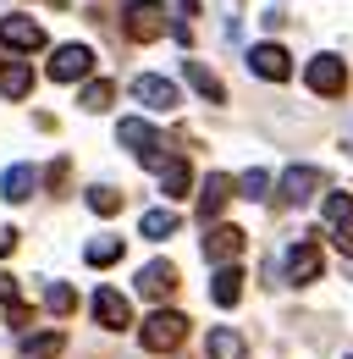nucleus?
<instances>
[{
	"mask_svg": "<svg viewBox=\"0 0 353 359\" xmlns=\"http://www.w3.org/2000/svg\"><path fill=\"white\" fill-rule=\"evenodd\" d=\"M249 72L265 78V83H282V78L293 72V67H287V50H282V45H254V50H249Z\"/></svg>",
	"mask_w": 353,
	"mask_h": 359,
	"instance_id": "obj_9",
	"label": "nucleus"
},
{
	"mask_svg": "<svg viewBox=\"0 0 353 359\" xmlns=\"http://www.w3.org/2000/svg\"><path fill=\"white\" fill-rule=\"evenodd\" d=\"M0 45L6 50H44V28L34 17H0Z\"/></svg>",
	"mask_w": 353,
	"mask_h": 359,
	"instance_id": "obj_8",
	"label": "nucleus"
},
{
	"mask_svg": "<svg viewBox=\"0 0 353 359\" xmlns=\"http://www.w3.org/2000/svg\"><path fill=\"white\" fill-rule=\"evenodd\" d=\"M28 89H34V72H28L22 61H11V67H0V94H6V100H22Z\"/></svg>",
	"mask_w": 353,
	"mask_h": 359,
	"instance_id": "obj_18",
	"label": "nucleus"
},
{
	"mask_svg": "<svg viewBox=\"0 0 353 359\" xmlns=\"http://www.w3.org/2000/svg\"><path fill=\"white\" fill-rule=\"evenodd\" d=\"M88 67H94V50L88 45H61L50 55V78H55V83H78Z\"/></svg>",
	"mask_w": 353,
	"mask_h": 359,
	"instance_id": "obj_6",
	"label": "nucleus"
},
{
	"mask_svg": "<svg viewBox=\"0 0 353 359\" xmlns=\"http://www.w3.org/2000/svg\"><path fill=\"white\" fill-rule=\"evenodd\" d=\"M138 337H144V348H149V354H172L176 343L188 337V315H176V310H155L149 320H144V332H138Z\"/></svg>",
	"mask_w": 353,
	"mask_h": 359,
	"instance_id": "obj_1",
	"label": "nucleus"
},
{
	"mask_svg": "<svg viewBox=\"0 0 353 359\" xmlns=\"http://www.w3.org/2000/svg\"><path fill=\"white\" fill-rule=\"evenodd\" d=\"M83 260L88 266H116V260H122V238H94L83 249Z\"/></svg>",
	"mask_w": 353,
	"mask_h": 359,
	"instance_id": "obj_21",
	"label": "nucleus"
},
{
	"mask_svg": "<svg viewBox=\"0 0 353 359\" xmlns=\"http://www.w3.org/2000/svg\"><path fill=\"white\" fill-rule=\"evenodd\" d=\"M314 188H320V172H314V166H287V172H282V199H287V205L314 199Z\"/></svg>",
	"mask_w": 353,
	"mask_h": 359,
	"instance_id": "obj_12",
	"label": "nucleus"
},
{
	"mask_svg": "<svg viewBox=\"0 0 353 359\" xmlns=\"http://www.w3.org/2000/svg\"><path fill=\"white\" fill-rule=\"evenodd\" d=\"M111 94H116L111 83H88V89H83V111H105V105H111Z\"/></svg>",
	"mask_w": 353,
	"mask_h": 359,
	"instance_id": "obj_27",
	"label": "nucleus"
},
{
	"mask_svg": "<svg viewBox=\"0 0 353 359\" xmlns=\"http://www.w3.org/2000/svg\"><path fill=\"white\" fill-rule=\"evenodd\" d=\"M287 282H293V287H304V282H314V276H320V271H326V255H320V243H314V238H298V243H293V249H287Z\"/></svg>",
	"mask_w": 353,
	"mask_h": 359,
	"instance_id": "obj_4",
	"label": "nucleus"
},
{
	"mask_svg": "<svg viewBox=\"0 0 353 359\" xmlns=\"http://www.w3.org/2000/svg\"><path fill=\"white\" fill-rule=\"evenodd\" d=\"M226 199H232V177H226V172H216V177H205V194H199V222H216Z\"/></svg>",
	"mask_w": 353,
	"mask_h": 359,
	"instance_id": "obj_14",
	"label": "nucleus"
},
{
	"mask_svg": "<svg viewBox=\"0 0 353 359\" xmlns=\"http://www.w3.org/2000/svg\"><path fill=\"white\" fill-rule=\"evenodd\" d=\"M205 255L221 266H237V255H243V232L237 226H210V238H205Z\"/></svg>",
	"mask_w": 353,
	"mask_h": 359,
	"instance_id": "obj_11",
	"label": "nucleus"
},
{
	"mask_svg": "<svg viewBox=\"0 0 353 359\" xmlns=\"http://www.w3.org/2000/svg\"><path fill=\"white\" fill-rule=\"evenodd\" d=\"M172 22H166V6L160 0H132L127 6V39H138V45H149V39H160Z\"/></svg>",
	"mask_w": 353,
	"mask_h": 359,
	"instance_id": "obj_3",
	"label": "nucleus"
},
{
	"mask_svg": "<svg viewBox=\"0 0 353 359\" xmlns=\"http://www.w3.org/2000/svg\"><path fill=\"white\" fill-rule=\"evenodd\" d=\"M116 138L127 144V149L138 155V161H144V166H155V172L166 166V144H160V133H155V128H149L144 116H127V122L116 128Z\"/></svg>",
	"mask_w": 353,
	"mask_h": 359,
	"instance_id": "obj_2",
	"label": "nucleus"
},
{
	"mask_svg": "<svg viewBox=\"0 0 353 359\" xmlns=\"http://www.w3.org/2000/svg\"><path fill=\"white\" fill-rule=\"evenodd\" d=\"M34 188H39V172H34V166H6V177H0V194H6L11 205L34 199Z\"/></svg>",
	"mask_w": 353,
	"mask_h": 359,
	"instance_id": "obj_15",
	"label": "nucleus"
},
{
	"mask_svg": "<svg viewBox=\"0 0 353 359\" xmlns=\"http://www.w3.org/2000/svg\"><path fill=\"white\" fill-rule=\"evenodd\" d=\"M182 72H188V83H193V89L205 94V100H210V105H221V100H226V89H221V83H216V72H205V67H199V61H188V67H182Z\"/></svg>",
	"mask_w": 353,
	"mask_h": 359,
	"instance_id": "obj_19",
	"label": "nucleus"
},
{
	"mask_svg": "<svg viewBox=\"0 0 353 359\" xmlns=\"http://www.w3.org/2000/svg\"><path fill=\"white\" fill-rule=\"evenodd\" d=\"M0 304H17V282H11L6 271H0Z\"/></svg>",
	"mask_w": 353,
	"mask_h": 359,
	"instance_id": "obj_28",
	"label": "nucleus"
},
{
	"mask_svg": "<svg viewBox=\"0 0 353 359\" xmlns=\"http://www.w3.org/2000/svg\"><path fill=\"white\" fill-rule=\"evenodd\" d=\"M304 83L314 94H342L348 89V67H342L337 55H314V61L304 67Z\"/></svg>",
	"mask_w": 353,
	"mask_h": 359,
	"instance_id": "obj_5",
	"label": "nucleus"
},
{
	"mask_svg": "<svg viewBox=\"0 0 353 359\" xmlns=\"http://www.w3.org/2000/svg\"><path fill=\"white\" fill-rule=\"evenodd\" d=\"M11 249H17V232H11V226H0V255H11Z\"/></svg>",
	"mask_w": 353,
	"mask_h": 359,
	"instance_id": "obj_29",
	"label": "nucleus"
},
{
	"mask_svg": "<svg viewBox=\"0 0 353 359\" xmlns=\"http://www.w3.org/2000/svg\"><path fill=\"white\" fill-rule=\"evenodd\" d=\"M94 320H99L105 332H122V326H132V304L116 287H99V293H94Z\"/></svg>",
	"mask_w": 353,
	"mask_h": 359,
	"instance_id": "obj_7",
	"label": "nucleus"
},
{
	"mask_svg": "<svg viewBox=\"0 0 353 359\" xmlns=\"http://www.w3.org/2000/svg\"><path fill=\"white\" fill-rule=\"evenodd\" d=\"M88 210H94V216H116V210H122V194H116V188H88Z\"/></svg>",
	"mask_w": 353,
	"mask_h": 359,
	"instance_id": "obj_24",
	"label": "nucleus"
},
{
	"mask_svg": "<svg viewBox=\"0 0 353 359\" xmlns=\"http://www.w3.org/2000/svg\"><path fill=\"white\" fill-rule=\"evenodd\" d=\"M138 232H144V238H172L176 232V210H144Z\"/></svg>",
	"mask_w": 353,
	"mask_h": 359,
	"instance_id": "obj_22",
	"label": "nucleus"
},
{
	"mask_svg": "<svg viewBox=\"0 0 353 359\" xmlns=\"http://www.w3.org/2000/svg\"><path fill=\"white\" fill-rule=\"evenodd\" d=\"M210 359H243V337L232 326H216L210 332Z\"/></svg>",
	"mask_w": 353,
	"mask_h": 359,
	"instance_id": "obj_20",
	"label": "nucleus"
},
{
	"mask_svg": "<svg viewBox=\"0 0 353 359\" xmlns=\"http://www.w3.org/2000/svg\"><path fill=\"white\" fill-rule=\"evenodd\" d=\"M44 304H50L55 315H72L78 299H72V287H67V282H50V287H44Z\"/></svg>",
	"mask_w": 353,
	"mask_h": 359,
	"instance_id": "obj_25",
	"label": "nucleus"
},
{
	"mask_svg": "<svg viewBox=\"0 0 353 359\" xmlns=\"http://www.w3.org/2000/svg\"><path fill=\"white\" fill-rule=\"evenodd\" d=\"M132 94H138V105H149V111H176V83L155 78V72L132 78Z\"/></svg>",
	"mask_w": 353,
	"mask_h": 359,
	"instance_id": "obj_10",
	"label": "nucleus"
},
{
	"mask_svg": "<svg viewBox=\"0 0 353 359\" xmlns=\"http://www.w3.org/2000/svg\"><path fill=\"white\" fill-rule=\"evenodd\" d=\"M61 354V332H39V337H22V359H55Z\"/></svg>",
	"mask_w": 353,
	"mask_h": 359,
	"instance_id": "obj_23",
	"label": "nucleus"
},
{
	"mask_svg": "<svg viewBox=\"0 0 353 359\" xmlns=\"http://www.w3.org/2000/svg\"><path fill=\"white\" fill-rule=\"evenodd\" d=\"M138 293H149V299H172V293H176V266H166V260L144 266V271H138Z\"/></svg>",
	"mask_w": 353,
	"mask_h": 359,
	"instance_id": "obj_13",
	"label": "nucleus"
},
{
	"mask_svg": "<svg viewBox=\"0 0 353 359\" xmlns=\"http://www.w3.org/2000/svg\"><path fill=\"white\" fill-rule=\"evenodd\" d=\"M188 182H193L188 161H182V155H166V166H160V188H166V199H182V194H188Z\"/></svg>",
	"mask_w": 353,
	"mask_h": 359,
	"instance_id": "obj_16",
	"label": "nucleus"
},
{
	"mask_svg": "<svg viewBox=\"0 0 353 359\" xmlns=\"http://www.w3.org/2000/svg\"><path fill=\"white\" fill-rule=\"evenodd\" d=\"M210 299H216V304H237V299H243V271H237V266H221L216 282H210Z\"/></svg>",
	"mask_w": 353,
	"mask_h": 359,
	"instance_id": "obj_17",
	"label": "nucleus"
},
{
	"mask_svg": "<svg viewBox=\"0 0 353 359\" xmlns=\"http://www.w3.org/2000/svg\"><path fill=\"white\" fill-rule=\"evenodd\" d=\"M237 188H243V199H265V194H270V172H243Z\"/></svg>",
	"mask_w": 353,
	"mask_h": 359,
	"instance_id": "obj_26",
	"label": "nucleus"
}]
</instances>
